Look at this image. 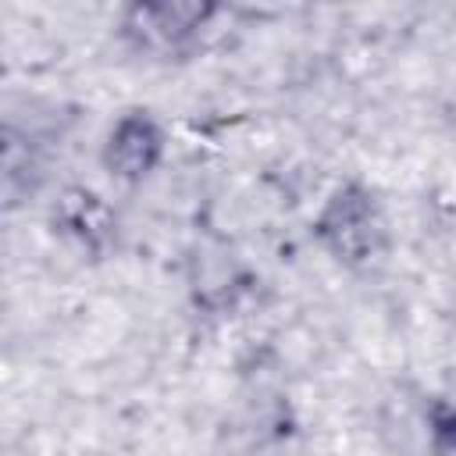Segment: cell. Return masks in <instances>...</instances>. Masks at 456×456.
Returning <instances> with one entry per match:
<instances>
[{
  "label": "cell",
  "mask_w": 456,
  "mask_h": 456,
  "mask_svg": "<svg viewBox=\"0 0 456 456\" xmlns=\"http://www.w3.org/2000/svg\"><path fill=\"white\" fill-rule=\"evenodd\" d=\"M317 242L346 267H363L385 249V214L370 189L346 182L331 189L314 217Z\"/></svg>",
  "instance_id": "obj_1"
},
{
  "label": "cell",
  "mask_w": 456,
  "mask_h": 456,
  "mask_svg": "<svg viewBox=\"0 0 456 456\" xmlns=\"http://www.w3.org/2000/svg\"><path fill=\"white\" fill-rule=\"evenodd\" d=\"M217 14L221 0H125L118 28L128 46L171 57L185 50Z\"/></svg>",
  "instance_id": "obj_2"
},
{
  "label": "cell",
  "mask_w": 456,
  "mask_h": 456,
  "mask_svg": "<svg viewBox=\"0 0 456 456\" xmlns=\"http://www.w3.org/2000/svg\"><path fill=\"white\" fill-rule=\"evenodd\" d=\"M164 128L153 114L146 110H125L107 139H103V150H100V160H103V171L114 178V182H125V185H139L142 178H150L160 160H164Z\"/></svg>",
  "instance_id": "obj_3"
},
{
  "label": "cell",
  "mask_w": 456,
  "mask_h": 456,
  "mask_svg": "<svg viewBox=\"0 0 456 456\" xmlns=\"http://www.w3.org/2000/svg\"><path fill=\"white\" fill-rule=\"evenodd\" d=\"M46 182V157L32 132L0 121V214H14L39 196Z\"/></svg>",
  "instance_id": "obj_4"
},
{
  "label": "cell",
  "mask_w": 456,
  "mask_h": 456,
  "mask_svg": "<svg viewBox=\"0 0 456 456\" xmlns=\"http://www.w3.org/2000/svg\"><path fill=\"white\" fill-rule=\"evenodd\" d=\"M306 0H221V11H228L235 21H249V25H271V21H285L289 14H296Z\"/></svg>",
  "instance_id": "obj_5"
},
{
  "label": "cell",
  "mask_w": 456,
  "mask_h": 456,
  "mask_svg": "<svg viewBox=\"0 0 456 456\" xmlns=\"http://www.w3.org/2000/svg\"><path fill=\"white\" fill-rule=\"evenodd\" d=\"M0 78H4V57H0Z\"/></svg>",
  "instance_id": "obj_6"
}]
</instances>
